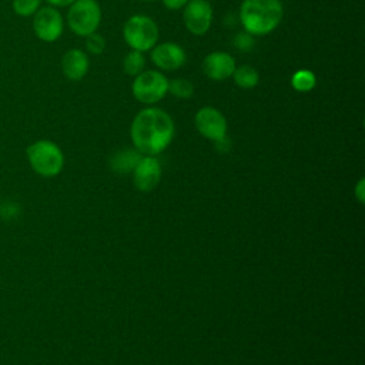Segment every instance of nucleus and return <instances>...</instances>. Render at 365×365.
<instances>
[{
  "mask_svg": "<svg viewBox=\"0 0 365 365\" xmlns=\"http://www.w3.org/2000/svg\"><path fill=\"white\" fill-rule=\"evenodd\" d=\"M235 67V60L225 51H212L202 60L204 74L214 81L227 80L232 76Z\"/></svg>",
  "mask_w": 365,
  "mask_h": 365,
  "instance_id": "11",
  "label": "nucleus"
},
{
  "mask_svg": "<svg viewBox=\"0 0 365 365\" xmlns=\"http://www.w3.org/2000/svg\"><path fill=\"white\" fill-rule=\"evenodd\" d=\"M194 124L198 133L211 140L218 141L227 134V120L221 111L214 107H202L194 117Z\"/></svg>",
  "mask_w": 365,
  "mask_h": 365,
  "instance_id": "9",
  "label": "nucleus"
},
{
  "mask_svg": "<svg viewBox=\"0 0 365 365\" xmlns=\"http://www.w3.org/2000/svg\"><path fill=\"white\" fill-rule=\"evenodd\" d=\"M182 20L191 34L202 36L210 30L212 21V7L207 0H190L184 6Z\"/></svg>",
  "mask_w": 365,
  "mask_h": 365,
  "instance_id": "8",
  "label": "nucleus"
},
{
  "mask_svg": "<svg viewBox=\"0 0 365 365\" xmlns=\"http://www.w3.org/2000/svg\"><path fill=\"white\" fill-rule=\"evenodd\" d=\"M168 93L177 98H190L194 94V86L187 78H174L168 81Z\"/></svg>",
  "mask_w": 365,
  "mask_h": 365,
  "instance_id": "18",
  "label": "nucleus"
},
{
  "mask_svg": "<svg viewBox=\"0 0 365 365\" xmlns=\"http://www.w3.org/2000/svg\"><path fill=\"white\" fill-rule=\"evenodd\" d=\"M67 21L71 31L77 36L87 37L100 26L101 9L96 0H76L67 13Z\"/></svg>",
  "mask_w": 365,
  "mask_h": 365,
  "instance_id": "5",
  "label": "nucleus"
},
{
  "mask_svg": "<svg viewBox=\"0 0 365 365\" xmlns=\"http://www.w3.org/2000/svg\"><path fill=\"white\" fill-rule=\"evenodd\" d=\"M90 60L80 48H71L61 58V70L67 80L80 81L88 71Z\"/></svg>",
  "mask_w": 365,
  "mask_h": 365,
  "instance_id": "13",
  "label": "nucleus"
},
{
  "mask_svg": "<svg viewBox=\"0 0 365 365\" xmlns=\"http://www.w3.org/2000/svg\"><path fill=\"white\" fill-rule=\"evenodd\" d=\"M232 46L238 51H250L254 47V36H251L247 31H240L232 38Z\"/></svg>",
  "mask_w": 365,
  "mask_h": 365,
  "instance_id": "20",
  "label": "nucleus"
},
{
  "mask_svg": "<svg viewBox=\"0 0 365 365\" xmlns=\"http://www.w3.org/2000/svg\"><path fill=\"white\" fill-rule=\"evenodd\" d=\"M317 84V77L311 70L307 68H301L298 71H295L291 77V86L295 91L299 93H308L311 91Z\"/></svg>",
  "mask_w": 365,
  "mask_h": 365,
  "instance_id": "16",
  "label": "nucleus"
},
{
  "mask_svg": "<svg viewBox=\"0 0 365 365\" xmlns=\"http://www.w3.org/2000/svg\"><path fill=\"white\" fill-rule=\"evenodd\" d=\"M232 78H234V83L240 88L248 90V88H254L258 84L259 74L254 67L244 64V66L235 67V70L232 73Z\"/></svg>",
  "mask_w": 365,
  "mask_h": 365,
  "instance_id": "15",
  "label": "nucleus"
},
{
  "mask_svg": "<svg viewBox=\"0 0 365 365\" xmlns=\"http://www.w3.org/2000/svg\"><path fill=\"white\" fill-rule=\"evenodd\" d=\"M141 154L137 150H123L115 153L110 160V167L118 173L133 171L137 163L140 161Z\"/></svg>",
  "mask_w": 365,
  "mask_h": 365,
  "instance_id": "14",
  "label": "nucleus"
},
{
  "mask_svg": "<svg viewBox=\"0 0 365 365\" xmlns=\"http://www.w3.org/2000/svg\"><path fill=\"white\" fill-rule=\"evenodd\" d=\"M190 0H163L164 6L170 10H180L182 9Z\"/></svg>",
  "mask_w": 365,
  "mask_h": 365,
  "instance_id": "22",
  "label": "nucleus"
},
{
  "mask_svg": "<svg viewBox=\"0 0 365 365\" xmlns=\"http://www.w3.org/2000/svg\"><path fill=\"white\" fill-rule=\"evenodd\" d=\"M134 185L140 191H151L157 187L161 178V168L157 158L153 155H144L140 158L133 170Z\"/></svg>",
  "mask_w": 365,
  "mask_h": 365,
  "instance_id": "12",
  "label": "nucleus"
},
{
  "mask_svg": "<svg viewBox=\"0 0 365 365\" xmlns=\"http://www.w3.org/2000/svg\"><path fill=\"white\" fill-rule=\"evenodd\" d=\"M130 133L137 151L154 157L170 145L174 137V121L164 110L147 107L134 117Z\"/></svg>",
  "mask_w": 365,
  "mask_h": 365,
  "instance_id": "1",
  "label": "nucleus"
},
{
  "mask_svg": "<svg viewBox=\"0 0 365 365\" xmlns=\"http://www.w3.org/2000/svg\"><path fill=\"white\" fill-rule=\"evenodd\" d=\"M86 47L91 54H101L106 48V40L103 36L97 34V33H91L86 37Z\"/></svg>",
  "mask_w": 365,
  "mask_h": 365,
  "instance_id": "21",
  "label": "nucleus"
},
{
  "mask_svg": "<svg viewBox=\"0 0 365 365\" xmlns=\"http://www.w3.org/2000/svg\"><path fill=\"white\" fill-rule=\"evenodd\" d=\"M123 37L131 50L147 51L158 41V27L148 16H131L123 27Z\"/></svg>",
  "mask_w": 365,
  "mask_h": 365,
  "instance_id": "4",
  "label": "nucleus"
},
{
  "mask_svg": "<svg viewBox=\"0 0 365 365\" xmlns=\"http://www.w3.org/2000/svg\"><path fill=\"white\" fill-rule=\"evenodd\" d=\"M185 51L184 48L173 41H165L161 44H155L151 51L153 63L165 71H173L180 68L185 63Z\"/></svg>",
  "mask_w": 365,
  "mask_h": 365,
  "instance_id": "10",
  "label": "nucleus"
},
{
  "mask_svg": "<svg viewBox=\"0 0 365 365\" xmlns=\"http://www.w3.org/2000/svg\"><path fill=\"white\" fill-rule=\"evenodd\" d=\"M30 167L41 177L60 174L64 165V155L60 147L50 140H37L26 150Z\"/></svg>",
  "mask_w": 365,
  "mask_h": 365,
  "instance_id": "3",
  "label": "nucleus"
},
{
  "mask_svg": "<svg viewBox=\"0 0 365 365\" xmlns=\"http://www.w3.org/2000/svg\"><path fill=\"white\" fill-rule=\"evenodd\" d=\"M63 17L60 11L53 6L40 7L33 16L34 34L46 43H53L58 40L63 34Z\"/></svg>",
  "mask_w": 365,
  "mask_h": 365,
  "instance_id": "7",
  "label": "nucleus"
},
{
  "mask_svg": "<svg viewBox=\"0 0 365 365\" xmlns=\"http://www.w3.org/2000/svg\"><path fill=\"white\" fill-rule=\"evenodd\" d=\"M144 67H145V57H144L143 51L131 50L125 54V57L123 60V70L125 74L135 77L137 74L144 71Z\"/></svg>",
  "mask_w": 365,
  "mask_h": 365,
  "instance_id": "17",
  "label": "nucleus"
},
{
  "mask_svg": "<svg viewBox=\"0 0 365 365\" xmlns=\"http://www.w3.org/2000/svg\"><path fill=\"white\" fill-rule=\"evenodd\" d=\"M145 1H153V0H145Z\"/></svg>",
  "mask_w": 365,
  "mask_h": 365,
  "instance_id": "24",
  "label": "nucleus"
},
{
  "mask_svg": "<svg viewBox=\"0 0 365 365\" xmlns=\"http://www.w3.org/2000/svg\"><path fill=\"white\" fill-rule=\"evenodd\" d=\"M46 1L53 7H66V6H71L76 0H46Z\"/></svg>",
  "mask_w": 365,
  "mask_h": 365,
  "instance_id": "23",
  "label": "nucleus"
},
{
  "mask_svg": "<svg viewBox=\"0 0 365 365\" xmlns=\"http://www.w3.org/2000/svg\"><path fill=\"white\" fill-rule=\"evenodd\" d=\"M282 13L281 0H242L240 21L251 36H265L278 27Z\"/></svg>",
  "mask_w": 365,
  "mask_h": 365,
  "instance_id": "2",
  "label": "nucleus"
},
{
  "mask_svg": "<svg viewBox=\"0 0 365 365\" xmlns=\"http://www.w3.org/2000/svg\"><path fill=\"white\" fill-rule=\"evenodd\" d=\"M41 0H13L11 7L17 16L30 17L40 9Z\"/></svg>",
  "mask_w": 365,
  "mask_h": 365,
  "instance_id": "19",
  "label": "nucleus"
},
{
  "mask_svg": "<svg viewBox=\"0 0 365 365\" xmlns=\"http://www.w3.org/2000/svg\"><path fill=\"white\" fill-rule=\"evenodd\" d=\"M131 91L137 101L147 106L155 104L168 93V80L157 70H144L134 77Z\"/></svg>",
  "mask_w": 365,
  "mask_h": 365,
  "instance_id": "6",
  "label": "nucleus"
}]
</instances>
